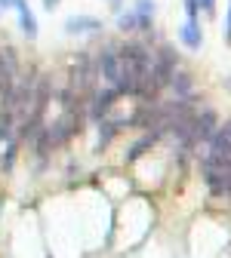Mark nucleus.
Wrapping results in <instances>:
<instances>
[{"mask_svg":"<svg viewBox=\"0 0 231 258\" xmlns=\"http://www.w3.org/2000/svg\"><path fill=\"white\" fill-rule=\"evenodd\" d=\"M167 86L173 89L176 102H185L188 95H191V89H194V83H191V77H188L185 71H173V77H170V83H167Z\"/></svg>","mask_w":231,"mask_h":258,"instance_id":"1","label":"nucleus"},{"mask_svg":"<svg viewBox=\"0 0 231 258\" xmlns=\"http://www.w3.org/2000/svg\"><path fill=\"white\" fill-rule=\"evenodd\" d=\"M99 28H102L99 19H89V16H74V19L65 22V31H68V34H93Z\"/></svg>","mask_w":231,"mask_h":258,"instance_id":"2","label":"nucleus"},{"mask_svg":"<svg viewBox=\"0 0 231 258\" xmlns=\"http://www.w3.org/2000/svg\"><path fill=\"white\" fill-rule=\"evenodd\" d=\"M16 10H19V19H22V31H25V37H28V40H34V37H37V22H34V16H31L28 4H25V0H19Z\"/></svg>","mask_w":231,"mask_h":258,"instance_id":"3","label":"nucleus"},{"mask_svg":"<svg viewBox=\"0 0 231 258\" xmlns=\"http://www.w3.org/2000/svg\"><path fill=\"white\" fill-rule=\"evenodd\" d=\"M179 37H182V43H185L188 49H201V28H197V22H194V19L182 25Z\"/></svg>","mask_w":231,"mask_h":258,"instance_id":"4","label":"nucleus"},{"mask_svg":"<svg viewBox=\"0 0 231 258\" xmlns=\"http://www.w3.org/2000/svg\"><path fill=\"white\" fill-rule=\"evenodd\" d=\"M151 145H154V136H145L142 142H136V145H133V151H129L126 157H129V160H136V157H139V154H142L145 148H151Z\"/></svg>","mask_w":231,"mask_h":258,"instance_id":"5","label":"nucleus"},{"mask_svg":"<svg viewBox=\"0 0 231 258\" xmlns=\"http://www.w3.org/2000/svg\"><path fill=\"white\" fill-rule=\"evenodd\" d=\"M139 25V16L136 13H126V16H120V31H133Z\"/></svg>","mask_w":231,"mask_h":258,"instance_id":"6","label":"nucleus"},{"mask_svg":"<svg viewBox=\"0 0 231 258\" xmlns=\"http://www.w3.org/2000/svg\"><path fill=\"white\" fill-rule=\"evenodd\" d=\"M185 4H188V16L194 19L197 16V7H201V0H185Z\"/></svg>","mask_w":231,"mask_h":258,"instance_id":"7","label":"nucleus"},{"mask_svg":"<svg viewBox=\"0 0 231 258\" xmlns=\"http://www.w3.org/2000/svg\"><path fill=\"white\" fill-rule=\"evenodd\" d=\"M201 4H204V10H207V13H213V7H216V0H201Z\"/></svg>","mask_w":231,"mask_h":258,"instance_id":"8","label":"nucleus"},{"mask_svg":"<svg viewBox=\"0 0 231 258\" xmlns=\"http://www.w3.org/2000/svg\"><path fill=\"white\" fill-rule=\"evenodd\" d=\"M16 4L19 0H0V7H13V10H16Z\"/></svg>","mask_w":231,"mask_h":258,"instance_id":"9","label":"nucleus"},{"mask_svg":"<svg viewBox=\"0 0 231 258\" xmlns=\"http://www.w3.org/2000/svg\"><path fill=\"white\" fill-rule=\"evenodd\" d=\"M222 136H225V139H228V142H231V123H228V126H225V129H222Z\"/></svg>","mask_w":231,"mask_h":258,"instance_id":"10","label":"nucleus"},{"mask_svg":"<svg viewBox=\"0 0 231 258\" xmlns=\"http://www.w3.org/2000/svg\"><path fill=\"white\" fill-rule=\"evenodd\" d=\"M225 31H228V40H231V10H228V25H225Z\"/></svg>","mask_w":231,"mask_h":258,"instance_id":"11","label":"nucleus"},{"mask_svg":"<svg viewBox=\"0 0 231 258\" xmlns=\"http://www.w3.org/2000/svg\"><path fill=\"white\" fill-rule=\"evenodd\" d=\"M56 7V0H47V10H53Z\"/></svg>","mask_w":231,"mask_h":258,"instance_id":"12","label":"nucleus"}]
</instances>
